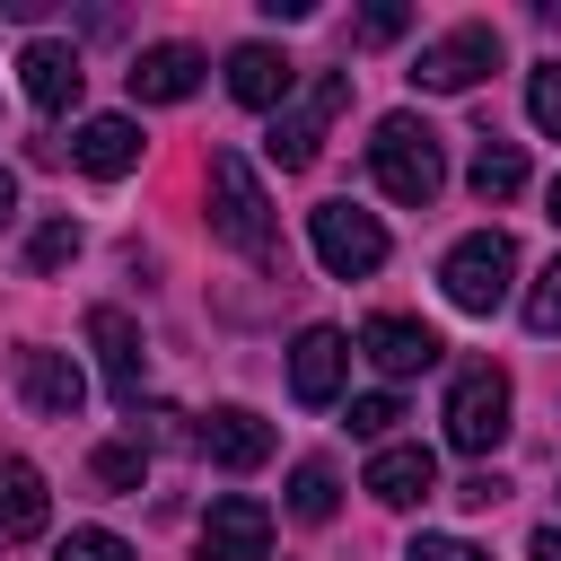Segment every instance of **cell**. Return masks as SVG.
<instances>
[{
  "label": "cell",
  "mask_w": 561,
  "mask_h": 561,
  "mask_svg": "<svg viewBox=\"0 0 561 561\" xmlns=\"http://www.w3.org/2000/svg\"><path fill=\"white\" fill-rule=\"evenodd\" d=\"M210 237L237 245L245 263H280V228H272V202L254 184V167L237 149H210Z\"/></svg>",
  "instance_id": "6da1fadb"
},
{
  "label": "cell",
  "mask_w": 561,
  "mask_h": 561,
  "mask_svg": "<svg viewBox=\"0 0 561 561\" xmlns=\"http://www.w3.org/2000/svg\"><path fill=\"white\" fill-rule=\"evenodd\" d=\"M368 167H377V184L394 193V202H438V184H447V158H438V131L421 123V114H386L377 123V140H368Z\"/></svg>",
  "instance_id": "7a4b0ae2"
},
{
  "label": "cell",
  "mask_w": 561,
  "mask_h": 561,
  "mask_svg": "<svg viewBox=\"0 0 561 561\" xmlns=\"http://www.w3.org/2000/svg\"><path fill=\"white\" fill-rule=\"evenodd\" d=\"M351 105V70H316L307 79V96H289L280 114H272V131H263V158L272 167H316V149H324V123Z\"/></svg>",
  "instance_id": "3957f363"
},
{
  "label": "cell",
  "mask_w": 561,
  "mask_h": 561,
  "mask_svg": "<svg viewBox=\"0 0 561 561\" xmlns=\"http://www.w3.org/2000/svg\"><path fill=\"white\" fill-rule=\"evenodd\" d=\"M508 280H517V245H508L500 228H473V237L438 263V289H447V307H465V316L508 307Z\"/></svg>",
  "instance_id": "277c9868"
},
{
  "label": "cell",
  "mask_w": 561,
  "mask_h": 561,
  "mask_svg": "<svg viewBox=\"0 0 561 561\" xmlns=\"http://www.w3.org/2000/svg\"><path fill=\"white\" fill-rule=\"evenodd\" d=\"M307 245H316V263H324L333 280H368V272L386 263V228H377L368 210H351V202H316V210H307Z\"/></svg>",
  "instance_id": "5b68a950"
},
{
  "label": "cell",
  "mask_w": 561,
  "mask_h": 561,
  "mask_svg": "<svg viewBox=\"0 0 561 561\" xmlns=\"http://www.w3.org/2000/svg\"><path fill=\"white\" fill-rule=\"evenodd\" d=\"M508 438V377L500 368H465L447 386V447L456 456H491Z\"/></svg>",
  "instance_id": "8992f818"
},
{
  "label": "cell",
  "mask_w": 561,
  "mask_h": 561,
  "mask_svg": "<svg viewBox=\"0 0 561 561\" xmlns=\"http://www.w3.org/2000/svg\"><path fill=\"white\" fill-rule=\"evenodd\" d=\"M491 70H500V35H491V26H456V35L421 44V61H412V88H438V96H456V88H473V79H491Z\"/></svg>",
  "instance_id": "52a82bcc"
},
{
  "label": "cell",
  "mask_w": 561,
  "mask_h": 561,
  "mask_svg": "<svg viewBox=\"0 0 561 561\" xmlns=\"http://www.w3.org/2000/svg\"><path fill=\"white\" fill-rule=\"evenodd\" d=\"M88 342H96V368L114 386L123 412H140V377H149V351H140V324L123 307H88Z\"/></svg>",
  "instance_id": "ba28073f"
},
{
  "label": "cell",
  "mask_w": 561,
  "mask_h": 561,
  "mask_svg": "<svg viewBox=\"0 0 561 561\" xmlns=\"http://www.w3.org/2000/svg\"><path fill=\"white\" fill-rule=\"evenodd\" d=\"M263 552H272V508L245 500V491L210 500V517H202V561H263Z\"/></svg>",
  "instance_id": "9c48e42d"
},
{
  "label": "cell",
  "mask_w": 561,
  "mask_h": 561,
  "mask_svg": "<svg viewBox=\"0 0 561 561\" xmlns=\"http://www.w3.org/2000/svg\"><path fill=\"white\" fill-rule=\"evenodd\" d=\"M18 394H26V412H44V421H79L88 377H79L70 351H18Z\"/></svg>",
  "instance_id": "30bf717a"
},
{
  "label": "cell",
  "mask_w": 561,
  "mask_h": 561,
  "mask_svg": "<svg viewBox=\"0 0 561 561\" xmlns=\"http://www.w3.org/2000/svg\"><path fill=\"white\" fill-rule=\"evenodd\" d=\"M18 79H26V105H35V114H70V105H79V88H88L79 53H70V44H53V35H35V44L18 53Z\"/></svg>",
  "instance_id": "8fae6325"
},
{
  "label": "cell",
  "mask_w": 561,
  "mask_h": 561,
  "mask_svg": "<svg viewBox=\"0 0 561 561\" xmlns=\"http://www.w3.org/2000/svg\"><path fill=\"white\" fill-rule=\"evenodd\" d=\"M342 377H351V342H342L333 324H307V333L289 342V394H298V403H333Z\"/></svg>",
  "instance_id": "7c38bea8"
},
{
  "label": "cell",
  "mask_w": 561,
  "mask_h": 561,
  "mask_svg": "<svg viewBox=\"0 0 561 561\" xmlns=\"http://www.w3.org/2000/svg\"><path fill=\"white\" fill-rule=\"evenodd\" d=\"M359 351H368L386 377H421V368H438L447 342H438L430 324H412V316H368V324H359Z\"/></svg>",
  "instance_id": "4fadbf2b"
},
{
  "label": "cell",
  "mask_w": 561,
  "mask_h": 561,
  "mask_svg": "<svg viewBox=\"0 0 561 561\" xmlns=\"http://www.w3.org/2000/svg\"><path fill=\"white\" fill-rule=\"evenodd\" d=\"M289 88H298V61H289V53H272V44H237V53H228V96H237V105L280 114Z\"/></svg>",
  "instance_id": "5bb4252c"
},
{
  "label": "cell",
  "mask_w": 561,
  "mask_h": 561,
  "mask_svg": "<svg viewBox=\"0 0 561 561\" xmlns=\"http://www.w3.org/2000/svg\"><path fill=\"white\" fill-rule=\"evenodd\" d=\"M44 517H53L44 473H35L26 456H0V552H9V543H35V535H44Z\"/></svg>",
  "instance_id": "9a60e30c"
},
{
  "label": "cell",
  "mask_w": 561,
  "mask_h": 561,
  "mask_svg": "<svg viewBox=\"0 0 561 561\" xmlns=\"http://www.w3.org/2000/svg\"><path fill=\"white\" fill-rule=\"evenodd\" d=\"M123 79H131V96H140V105H175V96H193V88H202V53H193V44H149Z\"/></svg>",
  "instance_id": "2e32d148"
},
{
  "label": "cell",
  "mask_w": 561,
  "mask_h": 561,
  "mask_svg": "<svg viewBox=\"0 0 561 561\" xmlns=\"http://www.w3.org/2000/svg\"><path fill=\"white\" fill-rule=\"evenodd\" d=\"M70 158H79L88 175H105V184L131 175V167H140V123H131V114H88L79 140H70Z\"/></svg>",
  "instance_id": "e0dca14e"
},
{
  "label": "cell",
  "mask_w": 561,
  "mask_h": 561,
  "mask_svg": "<svg viewBox=\"0 0 561 561\" xmlns=\"http://www.w3.org/2000/svg\"><path fill=\"white\" fill-rule=\"evenodd\" d=\"M202 456H210V465H228V473H254V465L272 456V421H254L245 403H228V412H210V421H202Z\"/></svg>",
  "instance_id": "ac0fdd59"
},
{
  "label": "cell",
  "mask_w": 561,
  "mask_h": 561,
  "mask_svg": "<svg viewBox=\"0 0 561 561\" xmlns=\"http://www.w3.org/2000/svg\"><path fill=\"white\" fill-rule=\"evenodd\" d=\"M368 491H377L386 508H412V500L438 491V456H430V447H377V456H368Z\"/></svg>",
  "instance_id": "d6986e66"
},
{
  "label": "cell",
  "mask_w": 561,
  "mask_h": 561,
  "mask_svg": "<svg viewBox=\"0 0 561 561\" xmlns=\"http://www.w3.org/2000/svg\"><path fill=\"white\" fill-rule=\"evenodd\" d=\"M473 193H482V202H508V193H526V158H517V140L482 131V149H473Z\"/></svg>",
  "instance_id": "ffe728a7"
},
{
  "label": "cell",
  "mask_w": 561,
  "mask_h": 561,
  "mask_svg": "<svg viewBox=\"0 0 561 561\" xmlns=\"http://www.w3.org/2000/svg\"><path fill=\"white\" fill-rule=\"evenodd\" d=\"M333 500H342V482H333V465H316V456H307V465L289 473V517H307V526H324V517H333Z\"/></svg>",
  "instance_id": "44dd1931"
},
{
  "label": "cell",
  "mask_w": 561,
  "mask_h": 561,
  "mask_svg": "<svg viewBox=\"0 0 561 561\" xmlns=\"http://www.w3.org/2000/svg\"><path fill=\"white\" fill-rule=\"evenodd\" d=\"M96 482H105V491H140V482H149V456H140V438H114V447H96Z\"/></svg>",
  "instance_id": "7402d4cb"
},
{
  "label": "cell",
  "mask_w": 561,
  "mask_h": 561,
  "mask_svg": "<svg viewBox=\"0 0 561 561\" xmlns=\"http://www.w3.org/2000/svg\"><path fill=\"white\" fill-rule=\"evenodd\" d=\"M70 254H79V219H44V228H35V245H26V263H35V272H61Z\"/></svg>",
  "instance_id": "603a6c76"
},
{
  "label": "cell",
  "mask_w": 561,
  "mask_h": 561,
  "mask_svg": "<svg viewBox=\"0 0 561 561\" xmlns=\"http://www.w3.org/2000/svg\"><path fill=\"white\" fill-rule=\"evenodd\" d=\"M526 114H535V131L561 140V61H543V70L526 79Z\"/></svg>",
  "instance_id": "cb8c5ba5"
},
{
  "label": "cell",
  "mask_w": 561,
  "mask_h": 561,
  "mask_svg": "<svg viewBox=\"0 0 561 561\" xmlns=\"http://www.w3.org/2000/svg\"><path fill=\"white\" fill-rule=\"evenodd\" d=\"M53 561H131V543H123V535H105V526H70Z\"/></svg>",
  "instance_id": "d4e9b609"
},
{
  "label": "cell",
  "mask_w": 561,
  "mask_h": 561,
  "mask_svg": "<svg viewBox=\"0 0 561 561\" xmlns=\"http://www.w3.org/2000/svg\"><path fill=\"white\" fill-rule=\"evenodd\" d=\"M526 324H535V333H561V254H552L543 280L526 289Z\"/></svg>",
  "instance_id": "484cf974"
},
{
  "label": "cell",
  "mask_w": 561,
  "mask_h": 561,
  "mask_svg": "<svg viewBox=\"0 0 561 561\" xmlns=\"http://www.w3.org/2000/svg\"><path fill=\"white\" fill-rule=\"evenodd\" d=\"M394 421H403V403H394V394H359V403H351V438H386Z\"/></svg>",
  "instance_id": "4316f807"
},
{
  "label": "cell",
  "mask_w": 561,
  "mask_h": 561,
  "mask_svg": "<svg viewBox=\"0 0 561 561\" xmlns=\"http://www.w3.org/2000/svg\"><path fill=\"white\" fill-rule=\"evenodd\" d=\"M403 561H491V552H473L465 535H412V552Z\"/></svg>",
  "instance_id": "83f0119b"
},
{
  "label": "cell",
  "mask_w": 561,
  "mask_h": 561,
  "mask_svg": "<svg viewBox=\"0 0 561 561\" xmlns=\"http://www.w3.org/2000/svg\"><path fill=\"white\" fill-rule=\"evenodd\" d=\"M403 26H412V9H368V18H359V44H394Z\"/></svg>",
  "instance_id": "f1b7e54d"
},
{
  "label": "cell",
  "mask_w": 561,
  "mask_h": 561,
  "mask_svg": "<svg viewBox=\"0 0 561 561\" xmlns=\"http://www.w3.org/2000/svg\"><path fill=\"white\" fill-rule=\"evenodd\" d=\"M456 500H465V508H500V500H508V482H500V473H465V482H456Z\"/></svg>",
  "instance_id": "f546056e"
},
{
  "label": "cell",
  "mask_w": 561,
  "mask_h": 561,
  "mask_svg": "<svg viewBox=\"0 0 561 561\" xmlns=\"http://www.w3.org/2000/svg\"><path fill=\"white\" fill-rule=\"evenodd\" d=\"M526 561H561V526H535V543H526Z\"/></svg>",
  "instance_id": "4dcf8cb0"
},
{
  "label": "cell",
  "mask_w": 561,
  "mask_h": 561,
  "mask_svg": "<svg viewBox=\"0 0 561 561\" xmlns=\"http://www.w3.org/2000/svg\"><path fill=\"white\" fill-rule=\"evenodd\" d=\"M9 219H18V175L0 167V228H9Z\"/></svg>",
  "instance_id": "1f68e13d"
},
{
  "label": "cell",
  "mask_w": 561,
  "mask_h": 561,
  "mask_svg": "<svg viewBox=\"0 0 561 561\" xmlns=\"http://www.w3.org/2000/svg\"><path fill=\"white\" fill-rule=\"evenodd\" d=\"M552 219H561V175H552Z\"/></svg>",
  "instance_id": "d6a6232c"
}]
</instances>
